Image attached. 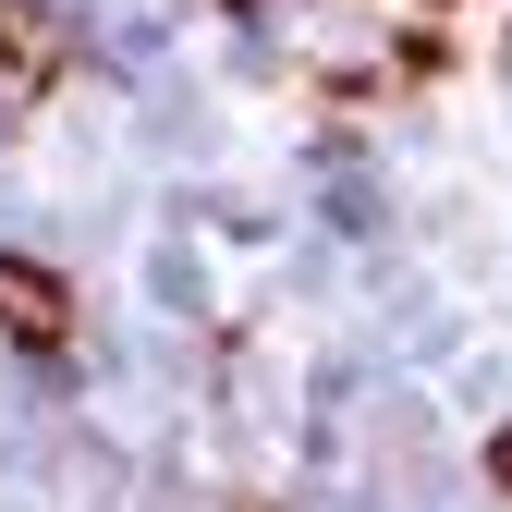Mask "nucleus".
I'll use <instances>...</instances> for the list:
<instances>
[{
    "mask_svg": "<svg viewBox=\"0 0 512 512\" xmlns=\"http://www.w3.org/2000/svg\"><path fill=\"white\" fill-rule=\"evenodd\" d=\"M61 74H74V37H61L49 0H0V122H25Z\"/></svg>",
    "mask_w": 512,
    "mask_h": 512,
    "instance_id": "1",
    "label": "nucleus"
},
{
    "mask_svg": "<svg viewBox=\"0 0 512 512\" xmlns=\"http://www.w3.org/2000/svg\"><path fill=\"white\" fill-rule=\"evenodd\" d=\"M0 330L25 354H61L74 342V281H61L49 256H0Z\"/></svg>",
    "mask_w": 512,
    "mask_h": 512,
    "instance_id": "2",
    "label": "nucleus"
},
{
    "mask_svg": "<svg viewBox=\"0 0 512 512\" xmlns=\"http://www.w3.org/2000/svg\"><path fill=\"white\" fill-rule=\"evenodd\" d=\"M488 476H500V500H512V427H500V439H488Z\"/></svg>",
    "mask_w": 512,
    "mask_h": 512,
    "instance_id": "3",
    "label": "nucleus"
},
{
    "mask_svg": "<svg viewBox=\"0 0 512 512\" xmlns=\"http://www.w3.org/2000/svg\"><path fill=\"white\" fill-rule=\"evenodd\" d=\"M427 13H452V0H427Z\"/></svg>",
    "mask_w": 512,
    "mask_h": 512,
    "instance_id": "4",
    "label": "nucleus"
},
{
    "mask_svg": "<svg viewBox=\"0 0 512 512\" xmlns=\"http://www.w3.org/2000/svg\"><path fill=\"white\" fill-rule=\"evenodd\" d=\"M232 13H256V0H232Z\"/></svg>",
    "mask_w": 512,
    "mask_h": 512,
    "instance_id": "5",
    "label": "nucleus"
}]
</instances>
